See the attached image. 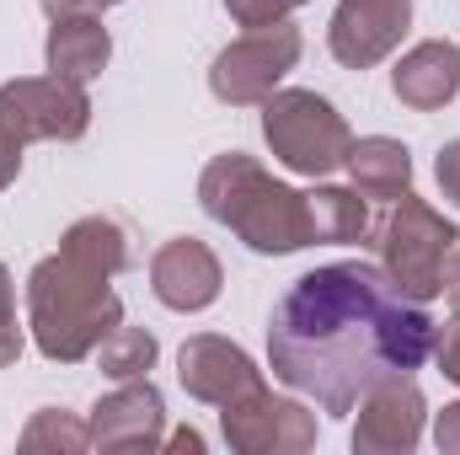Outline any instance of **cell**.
<instances>
[{
	"instance_id": "cell-1",
	"label": "cell",
	"mask_w": 460,
	"mask_h": 455,
	"mask_svg": "<svg viewBox=\"0 0 460 455\" xmlns=\"http://www.w3.org/2000/svg\"><path fill=\"white\" fill-rule=\"evenodd\" d=\"M434 317L385 268L353 257L289 284L268 322V370L322 413L348 418L380 380L412 375L434 353Z\"/></svg>"
},
{
	"instance_id": "cell-2",
	"label": "cell",
	"mask_w": 460,
	"mask_h": 455,
	"mask_svg": "<svg viewBox=\"0 0 460 455\" xmlns=\"http://www.w3.org/2000/svg\"><path fill=\"white\" fill-rule=\"evenodd\" d=\"M123 322V300L113 295V273L54 252L32 268L27 279V327L43 359L54 364H81L92 359L102 338Z\"/></svg>"
},
{
	"instance_id": "cell-3",
	"label": "cell",
	"mask_w": 460,
	"mask_h": 455,
	"mask_svg": "<svg viewBox=\"0 0 460 455\" xmlns=\"http://www.w3.org/2000/svg\"><path fill=\"white\" fill-rule=\"evenodd\" d=\"M199 204L215 226L235 230L252 252L262 257H284V252H300L311 246V204L305 193L273 183L252 156L241 150H226L204 166L199 177Z\"/></svg>"
},
{
	"instance_id": "cell-4",
	"label": "cell",
	"mask_w": 460,
	"mask_h": 455,
	"mask_svg": "<svg viewBox=\"0 0 460 455\" xmlns=\"http://www.w3.org/2000/svg\"><path fill=\"white\" fill-rule=\"evenodd\" d=\"M92 123L86 86H70L59 76H22L0 86V188L22 172L27 139H81Z\"/></svg>"
},
{
	"instance_id": "cell-5",
	"label": "cell",
	"mask_w": 460,
	"mask_h": 455,
	"mask_svg": "<svg viewBox=\"0 0 460 455\" xmlns=\"http://www.w3.org/2000/svg\"><path fill=\"white\" fill-rule=\"evenodd\" d=\"M262 139H268L273 161L300 172V177L338 172L348 161V145H353L343 113L316 92H273V97H262Z\"/></svg>"
},
{
	"instance_id": "cell-6",
	"label": "cell",
	"mask_w": 460,
	"mask_h": 455,
	"mask_svg": "<svg viewBox=\"0 0 460 455\" xmlns=\"http://www.w3.org/2000/svg\"><path fill=\"white\" fill-rule=\"evenodd\" d=\"M460 230L456 220H445L439 210H429L412 188L402 199H391V215L380 220V257H385V273L412 295V300H434L439 295V273H445V257L456 252Z\"/></svg>"
},
{
	"instance_id": "cell-7",
	"label": "cell",
	"mask_w": 460,
	"mask_h": 455,
	"mask_svg": "<svg viewBox=\"0 0 460 455\" xmlns=\"http://www.w3.org/2000/svg\"><path fill=\"white\" fill-rule=\"evenodd\" d=\"M300 27L289 22H273V27H246V38H235L230 49H220L215 70H209V92L230 103V108H246V103H262L279 92V81L300 65Z\"/></svg>"
},
{
	"instance_id": "cell-8",
	"label": "cell",
	"mask_w": 460,
	"mask_h": 455,
	"mask_svg": "<svg viewBox=\"0 0 460 455\" xmlns=\"http://www.w3.org/2000/svg\"><path fill=\"white\" fill-rule=\"evenodd\" d=\"M220 429H226V445L241 455H300L316 445V418L300 402L273 397L268 386L220 407Z\"/></svg>"
},
{
	"instance_id": "cell-9",
	"label": "cell",
	"mask_w": 460,
	"mask_h": 455,
	"mask_svg": "<svg viewBox=\"0 0 460 455\" xmlns=\"http://www.w3.org/2000/svg\"><path fill=\"white\" fill-rule=\"evenodd\" d=\"M353 413H358V424H353V451L358 455H407L423 440L429 402L412 386V375H396V380H380L375 391H364Z\"/></svg>"
},
{
	"instance_id": "cell-10",
	"label": "cell",
	"mask_w": 460,
	"mask_h": 455,
	"mask_svg": "<svg viewBox=\"0 0 460 455\" xmlns=\"http://www.w3.org/2000/svg\"><path fill=\"white\" fill-rule=\"evenodd\" d=\"M177 380L193 402H209V407H230L252 391H262V370L246 359V348H235L230 338H215V333H199V338L182 343L177 353Z\"/></svg>"
},
{
	"instance_id": "cell-11",
	"label": "cell",
	"mask_w": 460,
	"mask_h": 455,
	"mask_svg": "<svg viewBox=\"0 0 460 455\" xmlns=\"http://www.w3.org/2000/svg\"><path fill=\"white\" fill-rule=\"evenodd\" d=\"M412 22V0H338V16L327 27L332 59L348 70L380 65Z\"/></svg>"
},
{
	"instance_id": "cell-12",
	"label": "cell",
	"mask_w": 460,
	"mask_h": 455,
	"mask_svg": "<svg viewBox=\"0 0 460 455\" xmlns=\"http://www.w3.org/2000/svg\"><path fill=\"white\" fill-rule=\"evenodd\" d=\"M92 451H161L166 440V402L161 391L139 375L123 380L92 407Z\"/></svg>"
},
{
	"instance_id": "cell-13",
	"label": "cell",
	"mask_w": 460,
	"mask_h": 455,
	"mask_svg": "<svg viewBox=\"0 0 460 455\" xmlns=\"http://www.w3.org/2000/svg\"><path fill=\"white\" fill-rule=\"evenodd\" d=\"M220 257L199 241V236H172L155 257H150V290L166 311H204L220 300Z\"/></svg>"
},
{
	"instance_id": "cell-14",
	"label": "cell",
	"mask_w": 460,
	"mask_h": 455,
	"mask_svg": "<svg viewBox=\"0 0 460 455\" xmlns=\"http://www.w3.org/2000/svg\"><path fill=\"white\" fill-rule=\"evenodd\" d=\"M391 92L412 113H439L460 92V49L445 43V38H429V43L407 49L396 59V70H391Z\"/></svg>"
},
{
	"instance_id": "cell-15",
	"label": "cell",
	"mask_w": 460,
	"mask_h": 455,
	"mask_svg": "<svg viewBox=\"0 0 460 455\" xmlns=\"http://www.w3.org/2000/svg\"><path fill=\"white\" fill-rule=\"evenodd\" d=\"M49 76L70 81V86H86L92 76H102L108 54H113V38L102 27L97 11H81V16H59L49 27Z\"/></svg>"
},
{
	"instance_id": "cell-16",
	"label": "cell",
	"mask_w": 460,
	"mask_h": 455,
	"mask_svg": "<svg viewBox=\"0 0 460 455\" xmlns=\"http://www.w3.org/2000/svg\"><path fill=\"white\" fill-rule=\"evenodd\" d=\"M343 166H348V177H353V188L364 199H380V204H391V199H402L412 188V156H407L402 139H385V134L353 139Z\"/></svg>"
},
{
	"instance_id": "cell-17",
	"label": "cell",
	"mask_w": 460,
	"mask_h": 455,
	"mask_svg": "<svg viewBox=\"0 0 460 455\" xmlns=\"http://www.w3.org/2000/svg\"><path fill=\"white\" fill-rule=\"evenodd\" d=\"M311 236L316 241H364L369 236V199L358 188H311Z\"/></svg>"
},
{
	"instance_id": "cell-18",
	"label": "cell",
	"mask_w": 460,
	"mask_h": 455,
	"mask_svg": "<svg viewBox=\"0 0 460 455\" xmlns=\"http://www.w3.org/2000/svg\"><path fill=\"white\" fill-rule=\"evenodd\" d=\"M59 252H70V257H81V263H92V268L118 279L128 268V230L118 226L113 215H86V220H75L65 230Z\"/></svg>"
},
{
	"instance_id": "cell-19",
	"label": "cell",
	"mask_w": 460,
	"mask_h": 455,
	"mask_svg": "<svg viewBox=\"0 0 460 455\" xmlns=\"http://www.w3.org/2000/svg\"><path fill=\"white\" fill-rule=\"evenodd\" d=\"M150 364H155V338L145 327H123L118 322L102 338V348H97V370L108 380H139V375H150Z\"/></svg>"
},
{
	"instance_id": "cell-20",
	"label": "cell",
	"mask_w": 460,
	"mask_h": 455,
	"mask_svg": "<svg viewBox=\"0 0 460 455\" xmlns=\"http://www.w3.org/2000/svg\"><path fill=\"white\" fill-rule=\"evenodd\" d=\"M22 451H92V429L86 424H75L65 407H43L27 429H22Z\"/></svg>"
},
{
	"instance_id": "cell-21",
	"label": "cell",
	"mask_w": 460,
	"mask_h": 455,
	"mask_svg": "<svg viewBox=\"0 0 460 455\" xmlns=\"http://www.w3.org/2000/svg\"><path fill=\"white\" fill-rule=\"evenodd\" d=\"M305 0H226V11L241 22V27H273L284 22L289 11H300Z\"/></svg>"
},
{
	"instance_id": "cell-22",
	"label": "cell",
	"mask_w": 460,
	"mask_h": 455,
	"mask_svg": "<svg viewBox=\"0 0 460 455\" xmlns=\"http://www.w3.org/2000/svg\"><path fill=\"white\" fill-rule=\"evenodd\" d=\"M434 353H439L445 380H456V386H460V306H456V317L434 333Z\"/></svg>"
},
{
	"instance_id": "cell-23",
	"label": "cell",
	"mask_w": 460,
	"mask_h": 455,
	"mask_svg": "<svg viewBox=\"0 0 460 455\" xmlns=\"http://www.w3.org/2000/svg\"><path fill=\"white\" fill-rule=\"evenodd\" d=\"M434 177H439V193H445L450 204H460V139L439 150V166H434Z\"/></svg>"
},
{
	"instance_id": "cell-24",
	"label": "cell",
	"mask_w": 460,
	"mask_h": 455,
	"mask_svg": "<svg viewBox=\"0 0 460 455\" xmlns=\"http://www.w3.org/2000/svg\"><path fill=\"white\" fill-rule=\"evenodd\" d=\"M434 445L445 455H460V402H450L445 413H439V424H434Z\"/></svg>"
},
{
	"instance_id": "cell-25",
	"label": "cell",
	"mask_w": 460,
	"mask_h": 455,
	"mask_svg": "<svg viewBox=\"0 0 460 455\" xmlns=\"http://www.w3.org/2000/svg\"><path fill=\"white\" fill-rule=\"evenodd\" d=\"M22 327H16V322H11V327H0V370H5V364H16V359H22Z\"/></svg>"
},
{
	"instance_id": "cell-26",
	"label": "cell",
	"mask_w": 460,
	"mask_h": 455,
	"mask_svg": "<svg viewBox=\"0 0 460 455\" xmlns=\"http://www.w3.org/2000/svg\"><path fill=\"white\" fill-rule=\"evenodd\" d=\"M439 290L450 295V306H460V246L445 257V273H439Z\"/></svg>"
},
{
	"instance_id": "cell-27",
	"label": "cell",
	"mask_w": 460,
	"mask_h": 455,
	"mask_svg": "<svg viewBox=\"0 0 460 455\" xmlns=\"http://www.w3.org/2000/svg\"><path fill=\"white\" fill-rule=\"evenodd\" d=\"M43 11H49V22H59V16H81V11H97V0H38Z\"/></svg>"
},
{
	"instance_id": "cell-28",
	"label": "cell",
	"mask_w": 460,
	"mask_h": 455,
	"mask_svg": "<svg viewBox=\"0 0 460 455\" xmlns=\"http://www.w3.org/2000/svg\"><path fill=\"white\" fill-rule=\"evenodd\" d=\"M11 322H16V295H11V273L0 263V327H11Z\"/></svg>"
},
{
	"instance_id": "cell-29",
	"label": "cell",
	"mask_w": 460,
	"mask_h": 455,
	"mask_svg": "<svg viewBox=\"0 0 460 455\" xmlns=\"http://www.w3.org/2000/svg\"><path fill=\"white\" fill-rule=\"evenodd\" d=\"M161 451H204V434L199 429H177L172 440H161Z\"/></svg>"
},
{
	"instance_id": "cell-30",
	"label": "cell",
	"mask_w": 460,
	"mask_h": 455,
	"mask_svg": "<svg viewBox=\"0 0 460 455\" xmlns=\"http://www.w3.org/2000/svg\"><path fill=\"white\" fill-rule=\"evenodd\" d=\"M97 5H118V0H97Z\"/></svg>"
}]
</instances>
